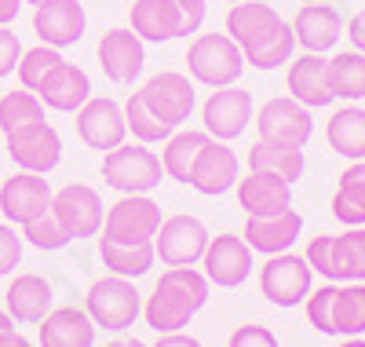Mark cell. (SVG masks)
<instances>
[{"mask_svg": "<svg viewBox=\"0 0 365 347\" xmlns=\"http://www.w3.org/2000/svg\"><path fill=\"white\" fill-rule=\"evenodd\" d=\"M227 37L241 48L249 66L256 70H274L292 59L296 34L292 26L259 0H237L227 11Z\"/></svg>", "mask_w": 365, "mask_h": 347, "instance_id": "obj_1", "label": "cell"}, {"mask_svg": "<svg viewBox=\"0 0 365 347\" xmlns=\"http://www.w3.org/2000/svg\"><path fill=\"white\" fill-rule=\"evenodd\" d=\"M208 303V278L194 267H168L154 293L143 303V318L146 326L161 333H182L190 326V318Z\"/></svg>", "mask_w": 365, "mask_h": 347, "instance_id": "obj_2", "label": "cell"}, {"mask_svg": "<svg viewBox=\"0 0 365 347\" xmlns=\"http://www.w3.org/2000/svg\"><path fill=\"white\" fill-rule=\"evenodd\" d=\"M165 165L146 143H120L103 157V183L120 194H150L161 186Z\"/></svg>", "mask_w": 365, "mask_h": 347, "instance_id": "obj_3", "label": "cell"}, {"mask_svg": "<svg viewBox=\"0 0 365 347\" xmlns=\"http://www.w3.org/2000/svg\"><path fill=\"white\" fill-rule=\"evenodd\" d=\"M84 311H88V318L96 322V329L125 333V329L135 326V318L143 314V300H139V289L132 286V278L106 274L99 281H91Z\"/></svg>", "mask_w": 365, "mask_h": 347, "instance_id": "obj_4", "label": "cell"}, {"mask_svg": "<svg viewBox=\"0 0 365 347\" xmlns=\"http://www.w3.org/2000/svg\"><path fill=\"white\" fill-rule=\"evenodd\" d=\"M187 70L205 88H227L237 84L245 70V55L227 34H201L187 48Z\"/></svg>", "mask_w": 365, "mask_h": 347, "instance_id": "obj_5", "label": "cell"}, {"mask_svg": "<svg viewBox=\"0 0 365 347\" xmlns=\"http://www.w3.org/2000/svg\"><path fill=\"white\" fill-rule=\"evenodd\" d=\"M161 227V205L150 194H120L103 216V238L120 245L154 241Z\"/></svg>", "mask_w": 365, "mask_h": 347, "instance_id": "obj_6", "label": "cell"}, {"mask_svg": "<svg viewBox=\"0 0 365 347\" xmlns=\"http://www.w3.org/2000/svg\"><path fill=\"white\" fill-rule=\"evenodd\" d=\"M311 263L296 256V252H278L267 256V263L259 267V293L274 303V307H299L311 296Z\"/></svg>", "mask_w": 365, "mask_h": 347, "instance_id": "obj_7", "label": "cell"}, {"mask_svg": "<svg viewBox=\"0 0 365 347\" xmlns=\"http://www.w3.org/2000/svg\"><path fill=\"white\" fill-rule=\"evenodd\" d=\"M208 238L212 234L205 231V223L197 216L179 212V216L161 219V227L154 234V252H158V260L165 267H194L205 256Z\"/></svg>", "mask_w": 365, "mask_h": 347, "instance_id": "obj_8", "label": "cell"}, {"mask_svg": "<svg viewBox=\"0 0 365 347\" xmlns=\"http://www.w3.org/2000/svg\"><path fill=\"white\" fill-rule=\"evenodd\" d=\"M256 132L263 143H278V146H307L311 132H314V121L311 110L296 103L292 96H274L259 106L256 114Z\"/></svg>", "mask_w": 365, "mask_h": 347, "instance_id": "obj_9", "label": "cell"}, {"mask_svg": "<svg viewBox=\"0 0 365 347\" xmlns=\"http://www.w3.org/2000/svg\"><path fill=\"white\" fill-rule=\"evenodd\" d=\"M51 212L55 219L66 227L73 241L81 238H96L103 231V198L91 191L88 183H66L63 191L51 194Z\"/></svg>", "mask_w": 365, "mask_h": 347, "instance_id": "obj_10", "label": "cell"}, {"mask_svg": "<svg viewBox=\"0 0 365 347\" xmlns=\"http://www.w3.org/2000/svg\"><path fill=\"white\" fill-rule=\"evenodd\" d=\"M8 157L22 172L48 176V172L58 169V161H63V139H58V132L48 121L26 124V129L8 136Z\"/></svg>", "mask_w": 365, "mask_h": 347, "instance_id": "obj_11", "label": "cell"}, {"mask_svg": "<svg viewBox=\"0 0 365 347\" xmlns=\"http://www.w3.org/2000/svg\"><path fill=\"white\" fill-rule=\"evenodd\" d=\"M201 267H205L201 274L208 278V286L237 289L252 271V248L241 234H216V238H208Z\"/></svg>", "mask_w": 365, "mask_h": 347, "instance_id": "obj_12", "label": "cell"}, {"mask_svg": "<svg viewBox=\"0 0 365 347\" xmlns=\"http://www.w3.org/2000/svg\"><path fill=\"white\" fill-rule=\"evenodd\" d=\"M201 121H205V132L212 139L230 143V139H237L241 132L249 129V121H252V96L245 88H237V84L216 88L205 99V106H201Z\"/></svg>", "mask_w": 365, "mask_h": 347, "instance_id": "obj_13", "label": "cell"}, {"mask_svg": "<svg viewBox=\"0 0 365 347\" xmlns=\"http://www.w3.org/2000/svg\"><path fill=\"white\" fill-rule=\"evenodd\" d=\"M51 208V186L44 176L37 172H15L4 179V186H0V212H4L8 223L22 227L29 223V219H37Z\"/></svg>", "mask_w": 365, "mask_h": 347, "instance_id": "obj_14", "label": "cell"}, {"mask_svg": "<svg viewBox=\"0 0 365 347\" xmlns=\"http://www.w3.org/2000/svg\"><path fill=\"white\" fill-rule=\"evenodd\" d=\"M88 15L81 8V0H48V4L34 8V34L48 48H70L84 37Z\"/></svg>", "mask_w": 365, "mask_h": 347, "instance_id": "obj_15", "label": "cell"}, {"mask_svg": "<svg viewBox=\"0 0 365 347\" xmlns=\"http://www.w3.org/2000/svg\"><path fill=\"white\" fill-rule=\"evenodd\" d=\"M77 136L91 146V150H113L125 143L128 124H125V106H117L113 99H99L91 96L81 110H77Z\"/></svg>", "mask_w": 365, "mask_h": 347, "instance_id": "obj_16", "label": "cell"}, {"mask_svg": "<svg viewBox=\"0 0 365 347\" xmlns=\"http://www.w3.org/2000/svg\"><path fill=\"white\" fill-rule=\"evenodd\" d=\"M143 96H146L150 110H154L165 124H172V129H179V124L190 121V114H194V84H190L187 74L165 70L158 77H150Z\"/></svg>", "mask_w": 365, "mask_h": 347, "instance_id": "obj_17", "label": "cell"}, {"mask_svg": "<svg viewBox=\"0 0 365 347\" xmlns=\"http://www.w3.org/2000/svg\"><path fill=\"white\" fill-rule=\"evenodd\" d=\"M234 183H237V154L223 139H208L197 154V161H194L190 186L205 198H220Z\"/></svg>", "mask_w": 365, "mask_h": 347, "instance_id": "obj_18", "label": "cell"}, {"mask_svg": "<svg viewBox=\"0 0 365 347\" xmlns=\"http://www.w3.org/2000/svg\"><path fill=\"white\" fill-rule=\"evenodd\" d=\"M329 59L325 55H314V51H303L299 59H289V96L296 103H303L307 110H322V106H332L336 103V96H332L329 88Z\"/></svg>", "mask_w": 365, "mask_h": 347, "instance_id": "obj_19", "label": "cell"}, {"mask_svg": "<svg viewBox=\"0 0 365 347\" xmlns=\"http://www.w3.org/2000/svg\"><path fill=\"white\" fill-rule=\"evenodd\" d=\"M289 26L296 34V44L303 51H314V55L332 51L336 41L344 37V19L336 15L332 4H303Z\"/></svg>", "mask_w": 365, "mask_h": 347, "instance_id": "obj_20", "label": "cell"}, {"mask_svg": "<svg viewBox=\"0 0 365 347\" xmlns=\"http://www.w3.org/2000/svg\"><path fill=\"white\" fill-rule=\"evenodd\" d=\"M146 48L132 29H110L99 41V66L113 84H132L143 74Z\"/></svg>", "mask_w": 365, "mask_h": 347, "instance_id": "obj_21", "label": "cell"}, {"mask_svg": "<svg viewBox=\"0 0 365 347\" xmlns=\"http://www.w3.org/2000/svg\"><path fill=\"white\" fill-rule=\"evenodd\" d=\"M303 231V216L285 208L278 216H245V238L252 252H263V256H278V252H289L296 245Z\"/></svg>", "mask_w": 365, "mask_h": 347, "instance_id": "obj_22", "label": "cell"}, {"mask_svg": "<svg viewBox=\"0 0 365 347\" xmlns=\"http://www.w3.org/2000/svg\"><path fill=\"white\" fill-rule=\"evenodd\" d=\"M234 186H237V205L245 208V216H278L292 208V183L270 172H249Z\"/></svg>", "mask_w": 365, "mask_h": 347, "instance_id": "obj_23", "label": "cell"}, {"mask_svg": "<svg viewBox=\"0 0 365 347\" xmlns=\"http://www.w3.org/2000/svg\"><path fill=\"white\" fill-rule=\"evenodd\" d=\"M51 281L41 274H15V281L4 293V311L19 326H37L51 311Z\"/></svg>", "mask_w": 365, "mask_h": 347, "instance_id": "obj_24", "label": "cell"}, {"mask_svg": "<svg viewBox=\"0 0 365 347\" xmlns=\"http://www.w3.org/2000/svg\"><path fill=\"white\" fill-rule=\"evenodd\" d=\"M41 326V347H91L96 343V322L81 307H51Z\"/></svg>", "mask_w": 365, "mask_h": 347, "instance_id": "obj_25", "label": "cell"}, {"mask_svg": "<svg viewBox=\"0 0 365 347\" xmlns=\"http://www.w3.org/2000/svg\"><path fill=\"white\" fill-rule=\"evenodd\" d=\"M37 99L48 106V110H58V114H77L88 99H91V81L81 66L73 62H63L55 66V74L37 88Z\"/></svg>", "mask_w": 365, "mask_h": 347, "instance_id": "obj_26", "label": "cell"}, {"mask_svg": "<svg viewBox=\"0 0 365 347\" xmlns=\"http://www.w3.org/2000/svg\"><path fill=\"white\" fill-rule=\"evenodd\" d=\"M132 34L143 44H168L179 37L175 0H135L132 4Z\"/></svg>", "mask_w": 365, "mask_h": 347, "instance_id": "obj_27", "label": "cell"}, {"mask_svg": "<svg viewBox=\"0 0 365 347\" xmlns=\"http://www.w3.org/2000/svg\"><path fill=\"white\" fill-rule=\"evenodd\" d=\"M329 281H365V227H347L329 241Z\"/></svg>", "mask_w": 365, "mask_h": 347, "instance_id": "obj_28", "label": "cell"}, {"mask_svg": "<svg viewBox=\"0 0 365 347\" xmlns=\"http://www.w3.org/2000/svg\"><path fill=\"white\" fill-rule=\"evenodd\" d=\"M325 139L347 161H365V110L361 106H344L329 117Z\"/></svg>", "mask_w": 365, "mask_h": 347, "instance_id": "obj_29", "label": "cell"}, {"mask_svg": "<svg viewBox=\"0 0 365 347\" xmlns=\"http://www.w3.org/2000/svg\"><path fill=\"white\" fill-rule=\"evenodd\" d=\"M99 260L110 274L117 278H143L150 267H154L158 252H154V241H139V245H120V241H110V238H99Z\"/></svg>", "mask_w": 365, "mask_h": 347, "instance_id": "obj_30", "label": "cell"}, {"mask_svg": "<svg viewBox=\"0 0 365 347\" xmlns=\"http://www.w3.org/2000/svg\"><path fill=\"white\" fill-rule=\"evenodd\" d=\"M332 336H365V281H344L332 293Z\"/></svg>", "mask_w": 365, "mask_h": 347, "instance_id": "obj_31", "label": "cell"}, {"mask_svg": "<svg viewBox=\"0 0 365 347\" xmlns=\"http://www.w3.org/2000/svg\"><path fill=\"white\" fill-rule=\"evenodd\" d=\"M332 216L347 227H365V161H351L340 172L336 194H332Z\"/></svg>", "mask_w": 365, "mask_h": 347, "instance_id": "obj_32", "label": "cell"}, {"mask_svg": "<svg viewBox=\"0 0 365 347\" xmlns=\"http://www.w3.org/2000/svg\"><path fill=\"white\" fill-rule=\"evenodd\" d=\"M249 172H270V176H278L285 183H296L303 176V150L256 139L249 146Z\"/></svg>", "mask_w": 365, "mask_h": 347, "instance_id": "obj_33", "label": "cell"}, {"mask_svg": "<svg viewBox=\"0 0 365 347\" xmlns=\"http://www.w3.org/2000/svg\"><path fill=\"white\" fill-rule=\"evenodd\" d=\"M212 136L208 132H197V129H187V132H172L165 139V150H161V165H165V176L179 179V183H190V172H194V161L201 146L208 143Z\"/></svg>", "mask_w": 365, "mask_h": 347, "instance_id": "obj_34", "label": "cell"}, {"mask_svg": "<svg viewBox=\"0 0 365 347\" xmlns=\"http://www.w3.org/2000/svg\"><path fill=\"white\" fill-rule=\"evenodd\" d=\"M329 88L336 99H347V103H358L365 99V55L361 51H336L329 59Z\"/></svg>", "mask_w": 365, "mask_h": 347, "instance_id": "obj_35", "label": "cell"}, {"mask_svg": "<svg viewBox=\"0 0 365 347\" xmlns=\"http://www.w3.org/2000/svg\"><path fill=\"white\" fill-rule=\"evenodd\" d=\"M37 121H44V103L37 99V91L15 88L0 96V132L4 136L26 129V124H37Z\"/></svg>", "mask_w": 365, "mask_h": 347, "instance_id": "obj_36", "label": "cell"}, {"mask_svg": "<svg viewBox=\"0 0 365 347\" xmlns=\"http://www.w3.org/2000/svg\"><path fill=\"white\" fill-rule=\"evenodd\" d=\"M125 124H128V132L135 136V143H165L175 129L172 124H165L154 110H150V103H146V96L143 91H132L128 96V103H125Z\"/></svg>", "mask_w": 365, "mask_h": 347, "instance_id": "obj_37", "label": "cell"}, {"mask_svg": "<svg viewBox=\"0 0 365 347\" xmlns=\"http://www.w3.org/2000/svg\"><path fill=\"white\" fill-rule=\"evenodd\" d=\"M63 51L58 48H48V44H37V48H29V51H22V59H19V66H15V74H19V81H22V88H29V91H37L51 74H55V66H63Z\"/></svg>", "mask_w": 365, "mask_h": 347, "instance_id": "obj_38", "label": "cell"}, {"mask_svg": "<svg viewBox=\"0 0 365 347\" xmlns=\"http://www.w3.org/2000/svg\"><path fill=\"white\" fill-rule=\"evenodd\" d=\"M22 241H29L34 248H41V252H58V248H66L73 238L66 234V227L55 219V212L48 208L44 216H37V219H29V223H22Z\"/></svg>", "mask_w": 365, "mask_h": 347, "instance_id": "obj_39", "label": "cell"}, {"mask_svg": "<svg viewBox=\"0 0 365 347\" xmlns=\"http://www.w3.org/2000/svg\"><path fill=\"white\" fill-rule=\"evenodd\" d=\"M332 293H336V286H322V289H314L311 296H307V322L318 329V333H325V336H332V322H329V311H332Z\"/></svg>", "mask_w": 365, "mask_h": 347, "instance_id": "obj_40", "label": "cell"}, {"mask_svg": "<svg viewBox=\"0 0 365 347\" xmlns=\"http://www.w3.org/2000/svg\"><path fill=\"white\" fill-rule=\"evenodd\" d=\"M22 263V234L11 223H0V278H8Z\"/></svg>", "mask_w": 365, "mask_h": 347, "instance_id": "obj_41", "label": "cell"}, {"mask_svg": "<svg viewBox=\"0 0 365 347\" xmlns=\"http://www.w3.org/2000/svg\"><path fill=\"white\" fill-rule=\"evenodd\" d=\"M227 347H278V336H274L267 326H237L230 333Z\"/></svg>", "mask_w": 365, "mask_h": 347, "instance_id": "obj_42", "label": "cell"}, {"mask_svg": "<svg viewBox=\"0 0 365 347\" xmlns=\"http://www.w3.org/2000/svg\"><path fill=\"white\" fill-rule=\"evenodd\" d=\"M22 59V41L11 26H0V77H11Z\"/></svg>", "mask_w": 365, "mask_h": 347, "instance_id": "obj_43", "label": "cell"}, {"mask_svg": "<svg viewBox=\"0 0 365 347\" xmlns=\"http://www.w3.org/2000/svg\"><path fill=\"white\" fill-rule=\"evenodd\" d=\"M175 11H179V37H190L205 22V0H175Z\"/></svg>", "mask_w": 365, "mask_h": 347, "instance_id": "obj_44", "label": "cell"}, {"mask_svg": "<svg viewBox=\"0 0 365 347\" xmlns=\"http://www.w3.org/2000/svg\"><path fill=\"white\" fill-rule=\"evenodd\" d=\"M329 241H332V234H318V238H311L307 241V260L311 263V271H318L322 278H329Z\"/></svg>", "mask_w": 365, "mask_h": 347, "instance_id": "obj_45", "label": "cell"}, {"mask_svg": "<svg viewBox=\"0 0 365 347\" xmlns=\"http://www.w3.org/2000/svg\"><path fill=\"white\" fill-rule=\"evenodd\" d=\"M347 37H351L354 51H361V55H365V8H361V11H354V19L347 22Z\"/></svg>", "mask_w": 365, "mask_h": 347, "instance_id": "obj_46", "label": "cell"}, {"mask_svg": "<svg viewBox=\"0 0 365 347\" xmlns=\"http://www.w3.org/2000/svg\"><path fill=\"white\" fill-rule=\"evenodd\" d=\"M154 347H205L197 336H187V333H161V340Z\"/></svg>", "mask_w": 365, "mask_h": 347, "instance_id": "obj_47", "label": "cell"}, {"mask_svg": "<svg viewBox=\"0 0 365 347\" xmlns=\"http://www.w3.org/2000/svg\"><path fill=\"white\" fill-rule=\"evenodd\" d=\"M19 11H22V0H0V26H11Z\"/></svg>", "mask_w": 365, "mask_h": 347, "instance_id": "obj_48", "label": "cell"}, {"mask_svg": "<svg viewBox=\"0 0 365 347\" xmlns=\"http://www.w3.org/2000/svg\"><path fill=\"white\" fill-rule=\"evenodd\" d=\"M0 347H34V343H29L19 329H4L0 333Z\"/></svg>", "mask_w": 365, "mask_h": 347, "instance_id": "obj_49", "label": "cell"}, {"mask_svg": "<svg viewBox=\"0 0 365 347\" xmlns=\"http://www.w3.org/2000/svg\"><path fill=\"white\" fill-rule=\"evenodd\" d=\"M106 347H146L143 340H135V336H117V340H110Z\"/></svg>", "mask_w": 365, "mask_h": 347, "instance_id": "obj_50", "label": "cell"}, {"mask_svg": "<svg viewBox=\"0 0 365 347\" xmlns=\"http://www.w3.org/2000/svg\"><path fill=\"white\" fill-rule=\"evenodd\" d=\"M4 329H15V322H11V314L0 307V333H4Z\"/></svg>", "mask_w": 365, "mask_h": 347, "instance_id": "obj_51", "label": "cell"}, {"mask_svg": "<svg viewBox=\"0 0 365 347\" xmlns=\"http://www.w3.org/2000/svg\"><path fill=\"white\" fill-rule=\"evenodd\" d=\"M340 347H365V336H347Z\"/></svg>", "mask_w": 365, "mask_h": 347, "instance_id": "obj_52", "label": "cell"}, {"mask_svg": "<svg viewBox=\"0 0 365 347\" xmlns=\"http://www.w3.org/2000/svg\"><path fill=\"white\" fill-rule=\"evenodd\" d=\"M22 4H34L37 8V4H48V0H22Z\"/></svg>", "mask_w": 365, "mask_h": 347, "instance_id": "obj_53", "label": "cell"}, {"mask_svg": "<svg viewBox=\"0 0 365 347\" xmlns=\"http://www.w3.org/2000/svg\"><path fill=\"white\" fill-rule=\"evenodd\" d=\"M303 4H329V0H303Z\"/></svg>", "mask_w": 365, "mask_h": 347, "instance_id": "obj_54", "label": "cell"}, {"mask_svg": "<svg viewBox=\"0 0 365 347\" xmlns=\"http://www.w3.org/2000/svg\"><path fill=\"white\" fill-rule=\"evenodd\" d=\"M227 4H237V0H227Z\"/></svg>", "mask_w": 365, "mask_h": 347, "instance_id": "obj_55", "label": "cell"}]
</instances>
